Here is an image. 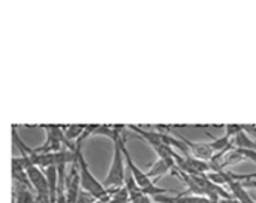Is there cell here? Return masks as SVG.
<instances>
[{
  "label": "cell",
  "mask_w": 256,
  "mask_h": 203,
  "mask_svg": "<svg viewBox=\"0 0 256 203\" xmlns=\"http://www.w3.org/2000/svg\"><path fill=\"white\" fill-rule=\"evenodd\" d=\"M176 168V162L174 160H165V159H158V162L152 166V169L147 172V177L152 178H160L164 175H166L170 171H172Z\"/></svg>",
  "instance_id": "ba28073f"
},
{
  "label": "cell",
  "mask_w": 256,
  "mask_h": 203,
  "mask_svg": "<svg viewBox=\"0 0 256 203\" xmlns=\"http://www.w3.org/2000/svg\"><path fill=\"white\" fill-rule=\"evenodd\" d=\"M14 203H38L30 186L14 181Z\"/></svg>",
  "instance_id": "52a82bcc"
},
{
  "label": "cell",
  "mask_w": 256,
  "mask_h": 203,
  "mask_svg": "<svg viewBox=\"0 0 256 203\" xmlns=\"http://www.w3.org/2000/svg\"><path fill=\"white\" fill-rule=\"evenodd\" d=\"M10 166H12V175H18V174H26L27 169L30 166H33V163H32L30 157L18 156V157H14L12 159Z\"/></svg>",
  "instance_id": "8fae6325"
},
{
  "label": "cell",
  "mask_w": 256,
  "mask_h": 203,
  "mask_svg": "<svg viewBox=\"0 0 256 203\" xmlns=\"http://www.w3.org/2000/svg\"><path fill=\"white\" fill-rule=\"evenodd\" d=\"M232 145H234L236 148H243V150H252V151H256V142L254 139L249 138V135H248L246 130L237 133V135L232 138Z\"/></svg>",
  "instance_id": "30bf717a"
},
{
  "label": "cell",
  "mask_w": 256,
  "mask_h": 203,
  "mask_svg": "<svg viewBox=\"0 0 256 203\" xmlns=\"http://www.w3.org/2000/svg\"><path fill=\"white\" fill-rule=\"evenodd\" d=\"M86 141V138H80L76 141V147H75V154H76V162H75V166L78 169V175H80V184H81V190L87 195H90L94 201L102 203H108L110 198H111V193L112 190H106L104 187L102 183H99L96 180V177L90 172L88 169V165L84 159V154H82V142Z\"/></svg>",
  "instance_id": "6da1fadb"
},
{
  "label": "cell",
  "mask_w": 256,
  "mask_h": 203,
  "mask_svg": "<svg viewBox=\"0 0 256 203\" xmlns=\"http://www.w3.org/2000/svg\"><path fill=\"white\" fill-rule=\"evenodd\" d=\"M28 184L32 190L36 192V201L38 203H51L50 202V192H48V183L45 174L38 166H30L26 172Z\"/></svg>",
  "instance_id": "277c9868"
},
{
  "label": "cell",
  "mask_w": 256,
  "mask_h": 203,
  "mask_svg": "<svg viewBox=\"0 0 256 203\" xmlns=\"http://www.w3.org/2000/svg\"><path fill=\"white\" fill-rule=\"evenodd\" d=\"M81 193V184H80V175L78 169L74 163V168L70 169L69 175L64 177V195L66 203H78V198Z\"/></svg>",
  "instance_id": "5b68a950"
},
{
  "label": "cell",
  "mask_w": 256,
  "mask_h": 203,
  "mask_svg": "<svg viewBox=\"0 0 256 203\" xmlns=\"http://www.w3.org/2000/svg\"><path fill=\"white\" fill-rule=\"evenodd\" d=\"M122 151H123V156H124L126 166L129 168V174L132 175V178L135 180L136 186L141 189V192H142L146 196H148V198H150V196H154V198H156V196H162V195H165V193L170 192V190L156 187V184L153 183V180H150V178L147 177V174H144V172L134 163V160H132L129 151H128V148H126V142H123Z\"/></svg>",
  "instance_id": "3957f363"
},
{
  "label": "cell",
  "mask_w": 256,
  "mask_h": 203,
  "mask_svg": "<svg viewBox=\"0 0 256 203\" xmlns=\"http://www.w3.org/2000/svg\"><path fill=\"white\" fill-rule=\"evenodd\" d=\"M130 199H129V193L128 190L124 189V186L122 189H117V190H112L111 193V198L108 203H129Z\"/></svg>",
  "instance_id": "7c38bea8"
},
{
  "label": "cell",
  "mask_w": 256,
  "mask_h": 203,
  "mask_svg": "<svg viewBox=\"0 0 256 203\" xmlns=\"http://www.w3.org/2000/svg\"><path fill=\"white\" fill-rule=\"evenodd\" d=\"M114 142V154H112V162L108 171V175L105 178L104 187L106 190H117L124 186L126 174H124V156L122 151V145L124 142L123 135L117 136L112 139Z\"/></svg>",
  "instance_id": "7a4b0ae2"
},
{
  "label": "cell",
  "mask_w": 256,
  "mask_h": 203,
  "mask_svg": "<svg viewBox=\"0 0 256 203\" xmlns=\"http://www.w3.org/2000/svg\"><path fill=\"white\" fill-rule=\"evenodd\" d=\"M225 129H226V133H225V135L232 141V138H234L237 133H240V132L244 130V126H232V124H228Z\"/></svg>",
  "instance_id": "4fadbf2b"
},
{
  "label": "cell",
  "mask_w": 256,
  "mask_h": 203,
  "mask_svg": "<svg viewBox=\"0 0 256 203\" xmlns=\"http://www.w3.org/2000/svg\"><path fill=\"white\" fill-rule=\"evenodd\" d=\"M158 203H238L234 199H220V201H212L202 196H194V195H178L176 198H166V196H156Z\"/></svg>",
  "instance_id": "8992f818"
},
{
  "label": "cell",
  "mask_w": 256,
  "mask_h": 203,
  "mask_svg": "<svg viewBox=\"0 0 256 203\" xmlns=\"http://www.w3.org/2000/svg\"><path fill=\"white\" fill-rule=\"evenodd\" d=\"M230 195L234 201L238 203H255L252 201V198L249 196V193L246 192V187L242 181H234L228 186Z\"/></svg>",
  "instance_id": "9c48e42d"
}]
</instances>
